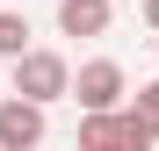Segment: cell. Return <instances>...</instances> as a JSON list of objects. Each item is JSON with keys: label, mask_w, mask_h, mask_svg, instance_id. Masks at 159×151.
<instances>
[{"label": "cell", "mask_w": 159, "mask_h": 151, "mask_svg": "<svg viewBox=\"0 0 159 151\" xmlns=\"http://www.w3.org/2000/svg\"><path fill=\"white\" fill-rule=\"evenodd\" d=\"M7 65H15V94H29V101L72 94V65L58 58V50H22V58H7Z\"/></svg>", "instance_id": "obj_1"}, {"label": "cell", "mask_w": 159, "mask_h": 151, "mask_svg": "<svg viewBox=\"0 0 159 151\" xmlns=\"http://www.w3.org/2000/svg\"><path fill=\"white\" fill-rule=\"evenodd\" d=\"M80 144H87V151H109V144L145 151V144H159V137L145 130V115H138V108H130V115H116V108H87V122H80Z\"/></svg>", "instance_id": "obj_2"}, {"label": "cell", "mask_w": 159, "mask_h": 151, "mask_svg": "<svg viewBox=\"0 0 159 151\" xmlns=\"http://www.w3.org/2000/svg\"><path fill=\"white\" fill-rule=\"evenodd\" d=\"M36 144H43V101L29 94L0 101V151H36Z\"/></svg>", "instance_id": "obj_3"}, {"label": "cell", "mask_w": 159, "mask_h": 151, "mask_svg": "<svg viewBox=\"0 0 159 151\" xmlns=\"http://www.w3.org/2000/svg\"><path fill=\"white\" fill-rule=\"evenodd\" d=\"M72 101H80V108H116V101H123V65L116 58H87L80 79H72Z\"/></svg>", "instance_id": "obj_4"}, {"label": "cell", "mask_w": 159, "mask_h": 151, "mask_svg": "<svg viewBox=\"0 0 159 151\" xmlns=\"http://www.w3.org/2000/svg\"><path fill=\"white\" fill-rule=\"evenodd\" d=\"M109 22H116L109 0H58V29H65V36H101Z\"/></svg>", "instance_id": "obj_5"}, {"label": "cell", "mask_w": 159, "mask_h": 151, "mask_svg": "<svg viewBox=\"0 0 159 151\" xmlns=\"http://www.w3.org/2000/svg\"><path fill=\"white\" fill-rule=\"evenodd\" d=\"M22 50H29V15L0 7V58H22Z\"/></svg>", "instance_id": "obj_6"}, {"label": "cell", "mask_w": 159, "mask_h": 151, "mask_svg": "<svg viewBox=\"0 0 159 151\" xmlns=\"http://www.w3.org/2000/svg\"><path fill=\"white\" fill-rule=\"evenodd\" d=\"M138 115H145V130L159 137V79H152V86H138Z\"/></svg>", "instance_id": "obj_7"}, {"label": "cell", "mask_w": 159, "mask_h": 151, "mask_svg": "<svg viewBox=\"0 0 159 151\" xmlns=\"http://www.w3.org/2000/svg\"><path fill=\"white\" fill-rule=\"evenodd\" d=\"M145 22H152V29H159V0H145Z\"/></svg>", "instance_id": "obj_8"}]
</instances>
